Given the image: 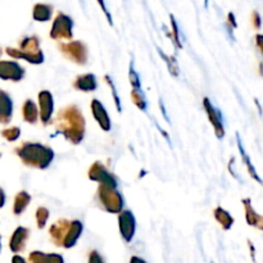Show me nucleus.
<instances>
[{
    "mask_svg": "<svg viewBox=\"0 0 263 263\" xmlns=\"http://www.w3.org/2000/svg\"><path fill=\"white\" fill-rule=\"evenodd\" d=\"M131 99H133L134 104L139 108L140 110H146V105H148V102H146V98L144 95L143 90L141 89H133L131 91Z\"/></svg>",
    "mask_w": 263,
    "mask_h": 263,
    "instance_id": "obj_25",
    "label": "nucleus"
},
{
    "mask_svg": "<svg viewBox=\"0 0 263 263\" xmlns=\"http://www.w3.org/2000/svg\"><path fill=\"white\" fill-rule=\"evenodd\" d=\"M98 198H99V203L102 204V207L107 212L115 213V215L122 212L123 198L116 187L99 185V187H98Z\"/></svg>",
    "mask_w": 263,
    "mask_h": 263,
    "instance_id": "obj_4",
    "label": "nucleus"
},
{
    "mask_svg": "<svg viewBox=\"0 0 263 263\" xmlns=\"http://www.w3.org/2000/svg\"><path fill=\"white\" fill-rule=\"evenodd\" d=\"M252 23H253V26L257 30L261 28V15H259V13L257 12V10H253V12H252Z\"/></svg>",
    "mask_w": 263,
    "mask_h": 263,
    "instance_id": "obj_34",
    "label": "nucleus"
},
{
    "mask_svg": "<svg viewBox=\"0 0 263 263\" xmlns=\"http://www.w3.org/2000/svg\"><path fill=\"white\" fill-rule=\"evenodd\" d=\"M30 263H64L63 257L55 253H43V252H31L28 256Z\"/></svg>",
    "mask_w": 263,
    "mask_h": 263,
    "instance_id": "obj_17",
    "label": "nucleus"
},
{
    "mask_svg": "<svg viewBox=\"0 0 263 263\" xmlns=\"http://www.w3.org/2000/svg\"><path fill=\"white\" fill-rule=\"evenodd\" d=\"M243 204H244V208H246L247 222H248L251 226H254V228L262 230V229H263V218H262V216L258 215V213L254 211V208L252 207L251 199H244Z\"/></svg>",
    "mask_w": 263,
    "mask_h": 263,
    "instance_id": "obj_20",
    "label": "nucleus"
},
{
    "mask_svg": "<svg viewBox=\"0 0 263 263\" xmlns=\"http://www.w3.org/2000/svg\"><path fill=\"white\" fill-rule=\"evenodd\" d=\"M15 153L26 166L39 170H45L54 159L53 149L40 143H22Z\"/></svg>",
    "mask_w": 263,
    "mask_h": 263,
    "instance_id": "obj_2",
    "label": "nucleus"
},
{
    "mask_svg": "<svg viewBox=\"0 0 263 263\" xmlns=\"http://www.w3.org/2000/svg\"><path fill=\"white\" fill-rule=\"evenodd\" d=\"M82 230H84V226H82V223L80 222V221L74 220L71 222V229H69L68 231V235H67L66 240H64L63 243V248H72V247L76 246L77 240L80 239V236H81L82 234Z\"/></svg>",
    "mask_w": 263,
    "mask_h": 263,
    "instance_id": "obj_19",
    "label": "nucleus"
},
{
    "mask_svg": "<svg viewBox=\"0 0 263 263\" xmlns=\"http://www.w3.org/2000/svg\"><path fill=\"white\" fill-rule=\"evenodd\" d=\"M89 263H105L103 257L100 256L99 252L97 251H92L89 256Z\"/></svg>",
    "mask_w": 263,
    "mask_h": 263,
    "instance_id": "obj_33",
    "label": "nucleus"
},
{
    "mask_svg": "<svg viewBox=\"0 0 263 263\" xmlns=\"http://www.w3.org/2000/svg\"><path fill=\"white\" fill-rule=\"evenodd\" d=\"M50 37L53 40H71L73 37V20L69 15L59 12L51 25Z\"/></svg>",
    "mask_w": 263,
    "mask_h": 263,
    "instance_id": "obj_5",
    "label": "nucleus"
},
{
    "mask_svg": "<svg viewBox=\"0 0 263 263\" xmlns=\"http://www.w3.org/2000/svg\"><path fill=\"white\" fill-rule=\"evenodd\" d=\"M97 2H98V4H99V7L102 8V10H103V13H104V14H105V17H107V20H108V22H109V25L113 26L112 14H110L109 10L107 9V5H105V0H97Z\"/></svg>",
    "mask_w": 263,
    "mask_h": 263,
    "instance_id": "obj_32",
    "label": "nucleus"
},
{
    "mask_svg": "<svg viewBox=\"0 0 263 263\" xmlns=\"http://www.w3.org/2000/svg\"><path fill=\"white\" fill-rule=\"evenodd\" d=\"M53 15V7L45 3H37L33 5L32 18L36 22H48Z\"/></svg>",
    "mask_w": 263,
    "mask_h": 263,
    "instance_id": "obj_18",
    "label": "nucleus"
},
{
    "mask_svg": "<svg viewBox=\"0 0 263 263\" xmlns=\"http://www.w3.org/2000/svg\"><path fill=\"white\" fill-rule=\"evenodd\" d=\"M118 228H120V233L123 240L126 243H130L136 231V220L131 211L127 210L118 213Z\"/></svg>",
    "mask_w": 263,
    "mask_h": 263,
    "instance_id": "obj_8",
    "label": "nucleus"
},
{
    "mask_svg": "<svg viewBox=\"0 0 263 263\" xmlns=\"http://www.w3.org/2000/svg\"><path fill=\"white\" fill-rule=\"evenodd\" d=\"M0 251H2V236H0Z\"/></svg>",
    "mask_w": 263,
    "mask_h": 263,
    "instance_id": "obj_41",
    "label": "nucleus"
},
{
    "mask_svg": "<svg viewBox=\"0 0 263 263\" xmlns=\"http://www.w3.org/2000/svg\"><path fill=\"white\" fill-rule=\"evenodd\" d=\"M91 112L94 116L95 121L99 123V126L102 127L103 131H109L110 130V118L108 116L107 109L104 108V105L102 104V102L98 99H92L91 102Z\"/></svg>",
    "mask_w": 263,
    "mask_h": 263,
    "instance_id": "obj_14",
    "label": "nucleus"
},
{
    "mask_svg": "<svg viewBox=\"0 0 263 263\" xmlns=\"http://www.w3.org/2000/svg\"><path fill=\"white\" fill-rule=\"evenodd\" d=\"M228 22H229V26H230L231 28L238 27V23H236V20H235V14H234L233 12H229Z\"/></svg>",
    "mask_w": 263,
    "mask_h": 263,
    "instance_id": "obj_35",
    "label": "nucleus"
},
{
    "mask_svg": "<svg viewBox=\"0 0 263 263\" xmlns=\"http://www.w3.org/2000/svg\"><path fill=\"white\" fill-rule=\"evenodd\" d=\"M236 139H238V148H239V151H240L241 158H243V161H244V163H246V166L248 167L249 174H251V176L253 177V179H256L257 181H258L259 184H261V179H259V176H258V175H257L256 168H254V167H253V163H252L251 158H249V156H248V154H247L246 149H244L243 144H241V140H240V136H239V134H236Z\"/></svg>",
    "mask_w": 263,
    "mask_h": 263,
    "instance_id": "obj_24",
    "label": "nucleus"
},
{
    "mask_svg": "<svg viewBox=\"0 0 263 263\" xmlns=\"http://www.w3.org/2000/svg\"><path fill=\"white\" fill-rule=\"evenodd\" d=\"M25 68L15 61H0V79L5 81H21L25 77Z\"/></svg>",
    "mask_w": 263,
    "mask_h": 263,
    "instance_id": "obj_9",
    "label": "nucleus"
},
{
    "mask_svg": "<svg viewBox=\"0 0 263 263\" xmlns=\"http://www.w3.org/2000/svg\"><path fill=\"white\" fill-rule=\"evenodd\" d=\"M73 87L84 92L94 91V90H97L98 87L97 77H95V74L92 73L81 74V76L76 77V80L73 81Z\"/></svg>",
    "mask_w": 263,
    "mask_h": 263,
    "instance_id": "obj_16",
    "label": "nucleus"
},
{
    "mask_svg": "<svg viewBox=\"0 0 263 263\" xmlns=\"http://www.w3.org/2000/svg\"><path fill=\"white\" fill-rule=\"evenodd\" d=\"M48 218H49V211L44 207L37 208V211H36V222H37L39 229L45 228L46 222H48Z\"/></svg>",
    "mask_w": 263,
    "mask_h": 263,
    "instance_id": "obj_26",
    "label": "nucleus"
},
{
    "mask_svg": "<svg viewBox=\"0 0 263 263\" xmlns=\"http://www.w3.org/2000/svg\"><path fill=\"white\" fill-rule=\"evenodd\" d=\"M13 116V100L9 94L0 90V123H9Z\"/></svg>",
    "mask_w": 263,
    "mask_h": 263,
    "instance_id": "obj_15",
    "label": "nucleus"
},
{
    "mask_svg": "<svg viewBox=\"0 0 263 263\" xmlns=\"http://www.w3.org/2000/svg\"><path fill=\"white\" fill-rule=\"evenodd\" d=\"M71 222L72 221L62 218V220H58L57 222H54L53 225L50 226L49 234H50L51 240H53V243L55 244V246L63 247L64 240H66L69 229H71Z\"/></svg>",
    "mask_w": 263,
    "mask_h": 263,
    "instance_id": "obj_12",
    "label": "nucleus"
},
{
    "mask_svg": "<svg viewBox=\"0 0 263 263\" xmlns=\"http://www.w3.org/2000/svg\"><path fill=\"white\" fill-rule=\"evenodd\" d=\"M5 204V194H4V190L0 187V208Z\"/></svg>",
    "mask_w": 263,
    "mask_h": 263,
    "instance_id": "obj_37",
    "label": "nucleus"
},
{
    "mask_svg": "<svg viewBox=\"0 0 263 263\" xmlns=\"http://www.w3.org/2000/svg\"><path fill=\"white\" fill-rule=\"evenodd\" d=\"M39 105H40L39 117H40L43 125H48L54 112V99L50 91L43 90L39 92Z\"/></svg>",
    "mask_w": 263,
    "mask_h": 263,
    "instance_id": "obj_10",
    "label": "nucleus"
},
{
    "mask_svg": "<svg viewBox=\"0 0 263 263\" xmlns=\"http://www.w3.org/2000/svg\"><path fill=\"white\" fill-rule=\"evenodd\" d=\"M5 51L12 58L25 59L31 64H41L44 62V53L37 36H26L21 40L20 48H7Z\"/></svg>",
    "mask_w": 263,
    "mask_h": 263,
    "instance_id": "obj_3",
    "label": "nucleus"
},
{
    "mask_svg": "<svg viewBox=\"0 0 263 263\" xmlns=\"http://www.w3.org/2000/svg\"><path fill=\"white\" fill-rule=\"evenodd\" d=\"M0 55H2V49H0Z\"/></svg>",
    "mask_w": 263,
    "mask_h": 263,
    "instance_id": "obj_42",
    "label": "nucleus"
},
{
    "mask_svg": "<svg viewBox=\"0 0 263 263\" xmlns=\"http://www.w3.org/2000/svg\"><path fill=\"white\" fill-rule=\"evenodd\" d=\"M89 179L92 181L99 182V185H107V186L116 187L117 189L118 181L117 177L113 174H110L107 170V167L104 164H102L100 162H95L92 163V166L89 170Z\"/></svg>",
    "mask_w": 263,
    "mask_h": 263,
    "instance_id": "obj_7",
    "label": "nucleus"
},
{
    "mask_svg": "<svg viewBox=\"0 0 263 263\" xmlns=\"http://www.w3.org/2000/svg\"><path fill=\"white\" fill-rule=\"evenodd\" d=\"M12 263H28V262L26 261V259L23 258V257H21V256H18V254H15V256H13Z\"/></svg>",
    "mask_w": 263,
    "mask_h": 263,
    "instance_id": "obj_36",
    "label": "nucleus"
},
{
    "mask_svg": "<svg viewBox=\"0 0 263 263\" xmlns=\"http://www.w3.org/2000/svg\"><path fill=\"white\" fill-rule=\"evenodd\" d=\"M130 263H146V262L144 261L143 258H140V257H136V256H134V257H131V259H130Z\"/></svg>",
    "mask_w": 263,
    "mask_h": 263,
    "instance_id": "obj_38",
    "label": "nucleus"
},
{
    "mask_svg": "<svg viewBox=\"0 0 263 263\" xmlns=\"http://www.w3.org/2000/svg\"><path fill=\"white\" fill-rule=\"evenodd\" d=\"M213 215H215V218L217 220V222L222 226V229L229 230V229L233 228V225H234L233 216H231L228 211L223 210L222 207L216 208L215 212H213Z\"/></svg>",
    "mask_w": 263,
    "mask_h": 263,
    "instance_id": "obj_23",
    "label": "nucleus"
},
{
    "mask_svg": "<svg viewBox=\"0 0 263 263\" xmlns=\"http://www.w3.org/2000/svg\"><path fill=\"white\" fill-rule=\"evenodd\" d=\"M3 138L7 139L8 141H15L21 135V128L20 127H9L5 128L4 131H2Z\"/></svg>",
    "mask_w": 263,
    "mask_h": 263,
    "instance_id": "obj_28",
    "label": "nucleus"
},
{
    "mask_svg": "<svg viewBox=\"0 0 263 263\" xmlns=\"http://www.w3.org/2000/svg\"><path fill=\"white\" fill-rule=\"evenodd\" d=\"M128 79H130V84L133 86V89H141V82H140V76L138 74V72L134 68V63L131 62L130 69H128Z\"/></svg>",
    "mask_w": 263,
    "mask_h": 263,
    "instance_id": "obj_27",
    "label": "nucleus"
},
{
    "mask_svg": "<svg viewBox=\"0 0 263 263\" xmlns=\"http://www.w3.org/2000/svg\"><path fill=\"white\" fill-rule=\"evenodd\" d=\"M104 80L107 81V84L109 85L110 90H112V95H113V98H115L116 108L118 109V112H122V107H121V99H120V97L117 95V89H116L115 84H113V81H112V79H110L109 76H105Z\"/></svg>",
    "mask_w": 263,
    "mask_h": 263,
    "instance_id": "obj_30",
    "label": "nucleus"
},
{
    "mask_svg": "<svg viewBox=\"0 0 263 263\" xmlns=\"http://www.w3.org/2000/svg\"><path fill=\"white\" fill-rule=\"evenodd\" d=\"M59 49L63 53V55L71 62H73V63L80 64V66L86 64L89 50H87L86 44L82 43V41L74 40L63 43L59 45Z\"/></svg>",
    "mask_w": 263,
    "mask_h": 263,
    "instance_id": "obj_6",
    "label": "nucleus"
},
{
    "mask_svg": "<svg viewBox=\"0 0 263 263\" xmlns=\"http://www.w3.org/2000/svg\"><path fill=\"white\" fill-rule=\"evenodd\" d=\"M208 3H210V0H204V7L208 8Z\"/></svg>",
    "mask_w": 263,
    "mask_h": 263,
    "instance_id": "obj_40",
    "label": "nucleus"
},
{
    "mask_svg": "<svg viewBox=\"0 0 263 263\" xmlns=\"http://www.w3.org/2000/svg\"><path fill=\"white\" fill-rule=\"evenodd\" d=\"M159 54H161L162 57H163L164 59H166V62H167V64H168V69H170V72H171L172 74H174V76H177V66H176V62H175V58L174 57H168V55H166V54H163L162 53L161 50H159Z\"/></svg>",
    "mask_w": 263,
    "mask_h": 263,
    "instance_id": "obj_31",
    "label": "nucleus"
},
{
    "mask_svg": "<svg viewBox=\"0 0 263 263\" xmlns=\"http://www.w3.org/2000/svg\"><path fill=\"white\" fill-rule=\"evenodd\" d=\"M22 115H23V120L26 122L33 123L37 122V118H39V110H37V105L33 100L27 99L25 103H23V107H22Z\"/></svg>",
    "mask_w": 263,
    "mask_h": 263,
    "instance_id": "obj_21",
    "label": "nucleus"
},
{
    "mask_svg": "<svg viewBox=\"0 0 263 263\" xmlns=\"http://www.w3.org/2000/svg\"><path fill=\"white\" fill-rule=\"evenodd\" d=\"M262 35L261 33H258V35L256 36V40H257V45H258L259 50H262Z\"/></svg>",
    "mask_w": 263,
    "mask_h": 263,
    "instance_id": "obj_39",
    "label": "nucleus"
},
{
    "mask_svg": "<svg viewBox=\"0 0 263 263\" xmlns=\"http://www.w3.org/2000/svg\"><path fill=\"white\" fill-rule=\"evenodd\" d=\"M54 127L72 144H80L85 138V118L77 105L71 104L58 112Z\"/></svg>",
    "mask_w": 263,
    "mask_h": 263,
    "instance_id": "obj_1",
    "label": "nucleus"
},
{
    "mask_svg": "<svg viewBox=\"0 0 263 263\" xmlns=\"http://www.w3.org/2000/svg\"><path fill=\"white\" fill-rule=\"evenodd\" d=\"M31 197L27 192H20L14 198V204H13V212L14 215L20 216L21 213L25 212L27 205L30 204Z\"/></svg>",
    "mask_w": 263,
    "mask_h": 263,
    "instance_id": "obj_22",
    "label": "nucleus"
},
{
    "mask_svg": "<svg viewBox=\"0 0 263 263\" xmlns=\"http://www.w3.org/2000/svg\"><path fill=\"white\" fill-rule=\"evenodd\" d=\"M170 20H171V27H172V33H174V39H175V44H176L177 48L181 49L182 44H181V37H180V30H179V25H177L176 20H175L174 15H170Z\"/></svg>",
    "mask_w": 263,
    "mask_h": 263,
    "instance_id": "obj_29",
    "label": "nucleus"
},
{
    "mask_svg": "<svg viewBox=\"0 0 263 263\" xmlns=\"http://www.w3.org/2000/svg\"><path fill=\"white\" fill-rule=\"evenodd\" d=\"M28 236H30V230L23 226H20L14 230L12 238L9 241V248L13 253H21V252L25 251L26 243L28 240Z\"/></svg>",
    "mask_w": 263,
    "mask_h": 263,
    "instance_id": "obj_13",
    "label": "nucleus"
},
{
    "mask_svg": "<svg viewBox=\"0 0 263 263\" xmlns=\"http://www.w3.org/2000/svg\"><path fill=\"white\" fill-rule=\"evenodd\" d=\"M203 105H204V109L207 112L208 118H210V122L212 123L213 128H215L216 136L218 139H222L225 136V128H223V122H222V116L221 112L212 104L208 98L203 99Z\"/></svg>",
    "mask_w": 263,
    "mask_h": 263,
    "instance_id": "obj_11",
    "label": "nucleus"
}]
</instances>
